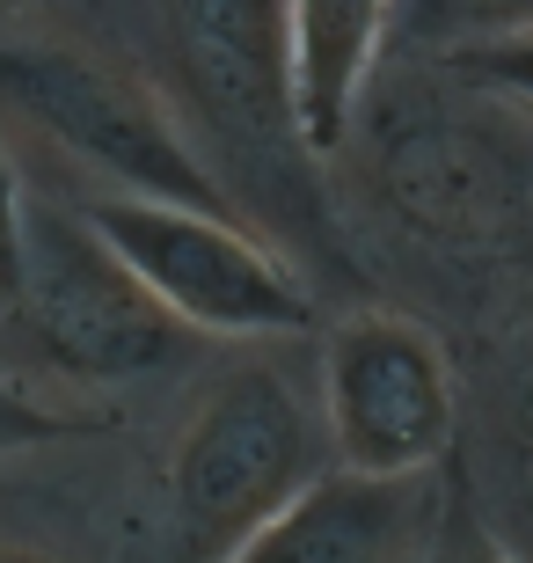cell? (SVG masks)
<instances>
[{
	"label": "cell",
	"instance_id": "6da1fadb",
	"mask_svg": "<svg viewBox=\"0 0 533 563\" xmlns=\"http://www.w3.org/2000/svg\"><path fill=\"white\" fill-rule=\"evenodd\" d=\"M322 476V432L270 366H242L168 446L154 563H226L264 520H278Z\"/></svg>",
	"mask_w": 533,
	"mask_h": 563
},
{
	"label": "cell",
	"instance_id": "7a4b0ae2",
	"mask_svg": "<svg viewBox=\"0 0 533 563\" xmlns=\"http://www.w3.org/2000/svg\"><path fill=\"white\" fill-rule=\"evenodd\" d=\"M0 118L37 146L88 168L103 198H154V206L226 212L206 154L162 110L154 88L103 66L59 37H0Z\"/></svg>",
	"mask_w": 533,
	"mask_h": 563
},
{
	"label": "cell",
	"instance_id": "3957f363",
	"mask_svg": "<svg viewBox=\"0 0 533 563\" xmlns=\"http://www.w3.org/2000/svg\"><path fill=\"white\" fill-rule=\"evenodd\" d=\"M0 322H15L44 374L81 380V388H118V380H154L198 352L184 322H168L162 300L124 272L96 242L74 206L30 198V234H22V286Z\"/></svg>",
	"mask_w": 533,
	"mask_h": 563
},
{
	"label": "cell",
	"instance_id": "277c9868",
	"mask_svg": "<svg viewBox=\"0 0 533 563\" xmlns=\"http://www.w3.org/2000/svg\"><path fill=\"white\" fill-rule=\"evenodd\" d=\"M110 256L162 300L168 322L206 336H308L314 300L234 212H190L154 198H81L74 206Z\"/></svg>",
	"mask_w": 533,
	"mask_h": 563
},
{
	"label": "cell",
	"instance_id": "5b68a950",
	"mask_svg": "<svg viewBox=\"0 0 533 563\" xmlns=\"http://www.w3.org/2000/svg\"><path fill=\"white\" fill-rule=\"evenodd\" d=\"M322 439L344 476H431L453 446V366L410 314L366 308L322 344Z\"/></svg>",
	"mask_w": 533,
	"mask_h": 563
},
{
	"label": "cell",
	"instance_id": "8992f818",
	"mask_svg": "<svg viewBox=\"0 0 533 563\" xmlns=\"http://www.w3.org/2000/svg\"><path fill=\"white\" fill-rule=\"evenodd\" d=\"M453 483L431 476H322L264 520L226 563H424L431 527L446 512Z\"/></svg>",
	"mask_w": 533,
	"mask_h": 563
},
{
	"label": "cell",
	"instance_id": "52a82bcc",
	"mask_svg": "<svg viewBox=\"0 0 533 563\" xmlns=\"http://www.w3.org/2000/svg\"><path fill=\"white\" fill-rule=\"evenodd\" d=\"M380 190L388 212L438 242H475L512 212V168L453 110H395L380 125Z\"/></svg>",
	"mask_w": 533,
	"mask_h": 563
},
{
	"label": "cell",
	"instance_id": "ba28073f",
	"mask_svg": "<svg viewBox=\"0 0 533 563\" xmlns=\"http://www.w3.org/2000/svg\"><path fill=\"white\" fill-rule=\"evenodd\" d=\"M395 37V0H278L286 125L308 154L344 146Z\"/></svg>",
	"mask_w": 533,
	"mask_h": 563
},
{
	"label": "cell",
	"instance_id": "9c48e42d",
	"mask_svg": "<svg viewBox=\"0 0 533 563\" xmlns=\"http://www.w3.org/2000/svg\"><path fill=\"white\" fill-rule=\"evenodd\" d=\"M533 0H395V30L417 44V52H453V44H482L504 37V30H526Z\"/></svg>",
	"mask_w": 533,
	"mask_h": 563
},
{
	"label": "cell",
	"instance_id": "30bf717a",
	"mask_svg": "<svg viewBox=\"0 0 533 563\" xmlns=\"http://www.w3.org/2000/svg\"><path fill=\"white\" fill-rule=\"evenodd\" d=\"M453 81H475L482 96H504V103L533 110V22L526 30H504V37H482V44H453L438 52Z\"/></svg>",
	"mask_w": 533,
	"mask_h": 563
},
{
	"label": "cell",
	"instance_id": "8fae6325",
	"mask_svg": "<svg viewBox=\"0 0 533 563\" xmlns=\"http://www.w3.org/2000/svg\"><path fill=\"white\" fill-rule=\"evenodd\" d=\"M88 432V418H74V410H52L44 396H30L22 380L0 374V461L8 454H30V446H59V439Z\"/></svg>",
	"mask_w": 533,
	"mask_h": 563
},
{
	"label": "cell",
	"instance_id": "7c38bea8",
	"mask_svg": "<svg viewBox=\"0 0 533 563\" xmlns=\"http://www.w3.org/2000/svg\"><path fill=\"white\" fill-rule=\"evenodd\" d=\"M424 563H519V556L504 549V534H497L460 490H446V512H438V527H431Z\"/></svg>",
	"mask_w": 533,
	"mask_h": 563
},
{
	"label": "cell",
	"instance_id": "4fadbf2b",
	"mask_svg": "<svg viewBox=\"0 0 533 563\" xmlns=\"http://www.w3.org/2000/svg\"><path fill=\"white\" fill-rule=\"evenodd\" d=\"M22 234H30V184H22L15 154L0 146V314L22 286Z\"/></svg>",
	"mask_w": 533,
	"mask_h": 563
},
{
	"label": "cell",
	"instance_id": "5bb4252c",
	"mask_svg": "<svg viewBox=\"0 0 533 563\" xmlns=\"http://www.w3.org/2000/svg\"><path fill=\"white\" fill-rule=\"evenodd\" d=\"M512 454H519V505H526V520H533V396H526V410H519Z\"/></svg>",
	"mask_w": 533,
	"mask_h": 563
},
{
	"label": "cell",
	"instance_id": "9a60e30c",
	"mask_svg": "<svg viewBox=\"0 0 533 563\" xmlns=\"http://www.w3.org/2000/svg\"><path fill=\"white\" fill-rule=\"evenodd\" d=\"M0 563H59L52 549H30V542H0Z\"/></svg>",
	"mask_w": 533,
	"mask_h": 563
},
{
	"label": "cell",
	"instance_id": "2e32d148",
	"mask_svg": "<svg viewBox=\"0 0 533 563\" xmlns=\"http://www.w3.org/2000/svg\"><path fill=\"white\" fill-rule=\"evenodd\" d=\"M0 8H15V0H0Z\"/></svg>",
	"mask_w": 533,
	"mask_h": 563
}]
</instances>
